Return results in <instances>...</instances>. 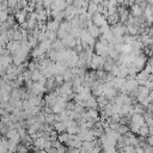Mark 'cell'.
I'll list each match as a JSON object with an SVG mask.
<instances>
[{"label": "cell", "instance_id": "obj_1", "mask_svg": "<svg viewBox=\"0 0 153 153\" xmlns=\"http://www.w3.org/2000/svg\"><path fill=\"white\" fill-rule=\"evenodd\" d=\"M109 50H110V47H109V42L104 38L100 37V39L98 42H96V44L93 45V51L94 54L97 55H100V56H108L109 55Z\"/></svg>", "mask_w": 153, "mask_h": 153}, {"label": "cell", "instance_id": "obj_2", "mask_svg": "<svg viewBox=\"0 0 153 153\" xmlns=\"http://www.w3.org/2000/svg\"><path fill=\"white\" fill-rule=\"evenodd\" d=\"M104 60H105V56H100V55H97V54H93L92 57H91V61L88 63V66L97 71V69H103V63H104Z\"/></svg>", "mask_w": 153, "mask_h": 153}, {"label": "cell", "instance_id": "obj_3", "mask_svg": "<svg viewBox=\"0 0 153 153\" xmlns=\"http://www.w3.org/2000/svg\"><path fill=\"white\" fill-rule=\"evenodd\" d=\"M110 29H111L114 36H124L127 33V26H126V24H123L121 22L111 25Z\"/></svg>", "mask_w": 153, "mask_h": 153}, {"label": "cell", "instance_id": "obj_4", "mask_svg": "<svg viewBox=\"0 0 153 153\" xmlns=\"http://www.w3.org/2000/svg\"><path fill=\"white\" fill-rule=\"evenodd\" d=\"M147 57H148V56H147V55H145V54L141 51V53H140V54H139V55H137V56L134 59V61H133L131 63H133L135 67H137V68L141 71V69H143L145 65L147 63V60H148Z\"/></svg>", "mask_w": 153, "mask_h": 153}, {"label": "cell", "instance_id": "obj_5", "mask_svg": "<svg viewBox=\"0 0 153 153\" xmlns=\"http://www.w3.org/2000/svg\"><path fill=\"white\" fill-rule=\"evenodd\" d=\"M91 20H92V23H93L94 25H97L98 27H100V26L108 24V22H106V17H105L104 14H102V13H98V12L94 13V14H92Z\"/></svg>", "mask_w": 153, "mask_h": 153}, {"label": "cell", "instance_id": "obj_6", "mask_svg": "<svg viewBox=\"0 0 153 153\" xmlns=\"http://www.w3.org/2000/svg\"><path fill=\"white\" fill-rule=\"evenodd\" d=\"M27 16H29V14H27V12H26L24 8H22V10H17L16 13H14V19H16V22H17L18 24L23 25V24L26 22Z\"/></svg>", "mask_w": 153, "mask_h": 153}, {"label": "cell", "instance_id": "obj_7", "mask_svg": "<svg viewBox=\"0 0 153 153\" xmlns=\"http://www.w3.org/2000/svg\"><path fill=\"white\" fill-rule=\"evenodd\" d=\"M117 13H118V17H120V22L123 23V24H126V22L128 20V18H129V16H130L129 10H127L126 6L121 5V6H118Z\"/></svg>", "mask_w": 153, "mask_h": 153}, {"label": "cell", "instance_id": "obj_8", "mask_svg": "<svg viewBox=\"0 0 153 153\" xmlns=\"http://www.w3.org/2000/svg\"><path fill=\"white\" fill-rule=\"evenodd\" d=\"M81 105L85 108V109H97L98 108V104H97V99H96V97L92 94L88 99H86V100H84L82 103H81Z\"/></svg>", "mask_w": 153, "mask_h": 153}, {"label": "cell", "instance_id": "obj_9", "mask_svg": "<svg viewBox=\"0 0 153 153\" xmlns=\"http://www.w3.org/2000/svg\"><path fill=\"white\" fill-rule=\"evenodd\" d=\"M129 13H130V16H133V17H139V16L143 14V10L140 7V5H139L137 2H135V4H133V5L130 6Z\"/></svg>", "mask_w": 153, "mask_h": 153}, {"label": "cell", "instance_id": "obj_10", "mask_svg": "<svg viewBox=\"0 0 153 153\" xmlns=\"http://www.w3.org/2000/svg\"><path fill=\"white\" fill-rule=\"evenodd\" d=\"M60 23H61V22H57V20H55V19H51V20H49V22L45 23V27H47L48 31L57 32L59 26H60Z\"/></svg>", "mask_w": 153, "mask_h": 153}, {"label": "cell", "instance_id": "obj_11", "mask_svg": "<svg viewBox=\"0 0 153 153\" xmlns=\"http://www.w3.org/2000/svg\"><path fill=\"white\" fill-rule=\"evenodd\" d=\"M148 76H149V74H148L145 69H141V71L135 75V79L137 80L139 85H143V84L146 82V80L148 79Z\"/></svg>", "mask_w": 153, "mask_h": 153}, {"label": "cell", "instance_id": "obj_12", "mask_svg": "<svg viewBox=\"0 0 153 153\" xmlns=\"http://www.w3.org/2000/svg\"><path fill=\"white\" fill-rule=\"evenodd\" d=\"M51 41L50 39H44V41H42V42H39V44H38V47L41 48V50L44 53V54H48L50 50H51Z\"/></svg>", "mask_w": 153, "mask_h": 153}, {"label": "cell", "instance_id": "obj_13", "mask_svg": "<svg viewBox=\"0 0 153 153\" xmlns=\"http://www.w3.org/2000/svg\"><path fill=\"white\" fill-rule=\"evenodd\" d=\"M65 49H66V47L63 45V43H62V41L60 38H56L51 43V50H54V51H62Z\"/></svg>", "mask_w": 153, "mask_h": 153}, {"label": "cell", "instance_id": "obj_14", "mask_svg": "<svg viewBox=\"0 0 153 153\" xmlns=\"http://www.w3.org/2000/svg\"><path fill=\"white\" fill-rule=\"evenodd\" d=\"M130 122H133V123H135V124H137V126L141 127L145 123L143 115H141V114H133L130 116Z\"/></svg>", "mask_w": 153, "mask_h": 153}, {"label": "cell", "instance_id": "obj_15", "mask_svg": "<svg viewBox=\"0 0 153 153\" xmlns=\"http://www.w3.org/2000/svg\"><path fill=\"white\" fill-rule=\"evenodd\" d=\"M139 136H142V137H147L149 135V126L147 123H143L140 128H139V131H137Z\"/></svg>", "mask_w": 153, "mask_h": 153}, {"label": "cell", "instance_id": "obj_16", "mask_svg": "<svg viewBox=\"0 0 153 153\" xmlns=\"http://www.w3.org/2000/svg\"><path fill=\"white\" fill-rule=\"evenodd\" d=\"M106 22H108V24H109L110 26H111V25H114V24H116V23H118V22H120L118 13L108 14V16H106Z\"/></svg>", "mask_w": 153, "mask_h": 153}, {"label": "cell", "instance_id": "obj_17", "mask_svg": "<svg viewBox=\"0 0 153 153\" xmlns=\"http://www.w3.org/2000/svg\"><path fill=\"white\" fill-rule=\"evenodd\" d=\"M71 139V134H68L67 131H63V133H60L59 136H57V140L62 143V145H66Z\"/></svg>", "mask_w": 153, "mask_h": 153}, {"label": "cell", "instance_id": "obj_18", "mask_svg": "<svg viewBox=\"0 0 153 153\" xmlns=\"http://www.w3.org/2000/svg\"><path fill=\"white\" fill-rule=\"evenodd\" d=\"M53 128H54V130H56L59 134L66 131V127L63 126V123H62L61 121H56V122H54V123H53Z\"/></svg>", "mask_w": 153, "mask_h": 153}, {"label": "cell", "instance_id": "obj_19", "mask_svg": "<svg viewBox=\"0 0 153 153\" xmlns=\"http://www.w3.org/2000/svg\"><path fill=\"white\" fill-rule=\"evenodd\" d=\"M133 111H134V114H143L145 111H146V108H143L140 103H134V105H133Z\"/></svg>", "mask_w": 153, "mask_h": 153}, {"label": "cell", "instance_id": "obj_20", "mask_svg": "<svg viewBox=\"0 0 153 153\" xmlns=\"http://www.w3.org/2000/svg\"><path fill=\"white\" fill-rule=\"evenodd\" d=\"M97 10H98V5L94 4V2H92V1H90L88 5H87V12L92 16V14L97 13Z\"/></svg>", "mask_w": 153, "mask_h": 153}, {"label": "cell", "instance_id": "obj_21", "mask_svg": "<svg viewBox=\"0 0 153 153\" xmlns=\"http://www.w3.org/2000/svg\"><path fill=\"white\" fill-rule=\"evenodd\" d=\"M131 50H133V48H131L130 44H128V43H122L121 54H129V53H131Z\"/></svg>", "mask_w": 153, "mask_h": 153}, {"label": "cell", "instance_id": "obj_22", "mask_svg": "<svg viewBox=\"0 0 153 153\" xmlns=\"http://www.w3.org/2000/svg\"><path fill=\"white\" fill-rule=\"evenodd\" d=\"M117 131H118L121 135L127 134V133L129 131V127H128V124H121V123H120V126H118V128H117Z\"/></svg>", "mask_w": 153, "mask_h": 153}, {"label": "cell", "instance_id": "obj_23", "mask_svg": "<svg viewBox=\"0 0 153 153\" xmlns=\"http://www.w3.org/2000/svg\"><path fill=\"white\" fill-rule=\"evenodd\" d=\"M54 79H55V82H56L57 86H60V85L63 82V76H62V74H55V75H54Z\"/></svg>", "mask_w": 153, "mask_h": 153}, {"label": "cell", "instance_id": "obj_24", "mask_svg": "<svg viewBox=\"0 0 153 153\" xmlns=\"http://www.w3.org/2000/svg\"><path fill=\"white\" fill-rule=\"evenodd\" d=\"M43 7L47 8V10H50L51 7V4H53V0H43Z\"/></svg>", "mask_w": 153, "mask_h": 153}, {"label": "cell", "instance_id": "obj_25", "mask_svg": "<svg viewBox=\"0 0 153 153\" xmlns=\"http://www.w3.org/2000/svg\"><path fill=\"white\" fill-rule=\"evenodd\" d=\"M104 153H120V152H118V149L116 147H110V148L104 149Z\"/></svg>", "mask_w": 153, "mask_h": 153}, {"label": "cell", "instance_id": "obj_26", "mask_svg": "<svg viewBox=\"0 0 153 153\" xmlns=\"http://www.w3.org/2000/svg\"><path fill=\"white\" fill-rule=\"evenodd\" d=\"M90 1H92V2H94V4H97V5H99V4L103 2V0H90Z\"/></svg>", "mask_w": 153, "mask_h": 153}, {"label": "cell", "instance_id": "obj_27", "mask_svg": "<svg viewBox=\"0 0 153 153\" xmlns=\"http://www.w3.org/2000/svg\"><path fill=\"white\" fill-rule=\"evenodd\" d=\"M65 1H66L67 6H69V5H73V1H74V0H65Z\"/></svg>", "mask_w": 153, "mask_h": 153}, {"label": "cell", "instance_id": "obj_28", "mask_svg": "<svg viewBox=\"0 0 153 153\" xmlns=\"http://www.w3.org/2000/svg\"><path fill=\"white\" fill-rule=\"evenodd\" d=\"M148 5H153V0H146Z\"/></svg>", "mask_w": 153, "mask_h": 153}, {"label": "cell", "instance_id": "obj_29", "mask_svg": "<svg viewBox=\"0 0 153 153\" xmlns=\"http://www.w3.org/2000/svg\"><path fill=\"white\" fill-rule=\"evenodd\" d=\"M1 139H2V137H1V135H0V140H1Z\"/></svg>", "mask_w": 153, "mask_h": 153}, {"label": "cell", "instance_id": "obj_30", "mask_svg": "<svg viewBox=\"0 0 153 153\" xmlns=\"http://www.w3.org/2000/svg\"><path fill=\"white\" fill-rule=\"evenodd\" d=\"M103 1H106V0H103Z\"/></svg>", "mask_w": 153, "mask_h": 153}]
</instances>
